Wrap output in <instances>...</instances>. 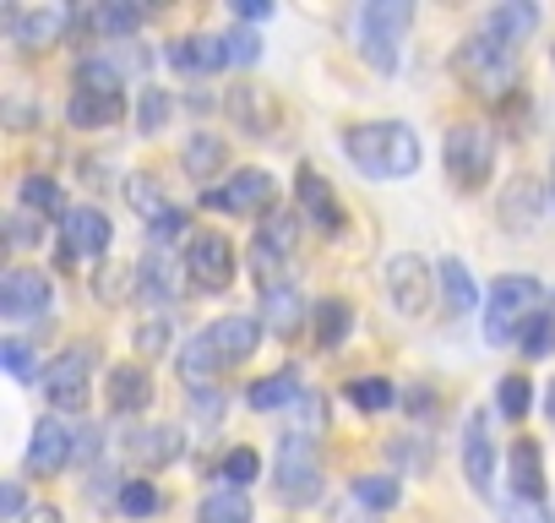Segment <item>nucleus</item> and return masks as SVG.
I'll return each mask as SVG.
<instances>
[{
	"mask_svg": "<svg viewBox=\"0 0 555 523\" xmlns=\"http://www.w3.org/2000/svg\"><path fill=\"white\" fill-rule=\"evenodd\" d=\"M354 501L371 507V512H392L403 501V485H398V474H360L354 480Z\"/></svg>",
	"mask_w": 555,
	"mask_h": 523,
	"instance_id": "nucleus-34",
	"label": "nucleus"
},
{
	"mask_svg": "<svg viewBox=\"0 0 555 523\" xmlns=\"http://www.w3.org/2000/svg\"><path fill=\"white\" fill-rule=\"evenodd\" d=\"M93 366H99V349H93V344H72L66 355H55V360L44 366V398H50L55 409H88Z\"/></svg>",
	"mask_w": 555,
	"mask_h": 523,
	"instance_id": "nucleus-8",
	"label": "nucleus"
},
{
	"mask_svg": "<svg viewBox=\"0 0 555 523\" xmlns=\"http://www.w3.org/2000/svg\"><path fill=\"white\" fill-rule=\"evenodd\" d=\"M349 328H354V317H349L344 301H322V306H317V344H322V349H338V344L349 339Z\"/></svg>",
	"mask_w": 555,
	"mask_h": 523,
	"instance_id": "nucleus-36",
	"label": "nucleus"
},
{
	"mask_svg": "<svg viewBox=\"0 0 555 523\" xmlns=\"http://www.w3.org/2000/svg\"><path fill=\"white\" fill-rule=\"evenodd\" d=\"M0 360H7L12 377H34V355H28L23 339H7V344H0Z\"/></svg>",
	"mask_w": 555,
	"mask_h": 523,
	"instance_id": "nucleus-47",
	"label": "nucleus"
},
{
	"mask_svg": "<svg viewBox=\"0 0 555 523\" xmlns=\"http://www.w3.org/2000/svg\"><path fill=\"white\" fill-rule=\"evenodd\" d=\"M0 507H7V523H23V490L17 485L0 490Z\"/></svg>",
	"mask_w": 555,
	"mask_h": 523,
	"instance_id": "nucleus-52",
	"label": "nucleus"
},
{
	"mask_svg": "<svg viewBox=\"0 0 555 523\" xmlns=\"http://www.w3.org/2000/svg\"><path fill=\"white\" fill-rule=\"evenodd\" d=\"M17 196H23L28 213H61V207H66V202H61V186H55L50 175H28ZM61 218H66V213H61Z\"/></svg>",
	"mask_w": 555,
	"mask_h": 523,
	"instance_id": "nucleus-38",
	"label": "nucleus"
},
{
	"mask_svg": "<svg viewBox=\"0 0 555 523\" xmlns=\"http://www.w3.org/2000/svg\"><path fill=\"white\" fill-rule=\"evenodd\" d=\"M550 186H555V180H550Z\"/></svg>",
	"mask_w": 555,
	"mask_h": 523,
	"instance_id": "nucleus-56",
	"label": "nucleus"
},
{
	"mask_svg": "<svg viewBox=\"0 0 555 523\" xmlns=\"http://www.w3.org/2000/svg\"><path fill=\"white\" fill-rule=\"evenodd\" d=\"M300 393H306V387H300L295 371H272V377H261V382L245 387V404H250L256 414H272V409H289Z\"/></svg>",
	"mask_w": 555,
	"mask_h": 523,
	"instance_id": "nucleus-27",
	"label": "nucleus"
},
{
	"mask_svg": "<svg viewBox=\"0 0 555 523\" xmlns=\"http://www.w3.org/2000/svg\"><path fill=\"white\" fill-rule=\"evenodd\" d=\"M50 301H55V290H50V279L34 273V268H12L7 279H0V317H12V322L44 317Z\"/></svg>",
	"mask_w": 555,
	"mask_h": 523,
	"instance_id": "nucleus-13",
	"label": "nucleus"
},
{
	"mask_svg": "<svg viewBox=\"0 0 555 523\" xmlns=\"http://www.w3.org/2000/svg\"><path fill=\"white\" fill-rule=\"evenodd\" d=\"M104 251H109V218L99 207H66V218H61V262L66 268L99 262Z\"/></svg>",
	"mask_w": 555,
	"mask_h": 523,
	"instance_id": "nucleus-10",
	"label": "nucleus"
},
{
	"mask_svg": "<svg viewBox=\"0 0 555 523\" xmlns=\"http://www.w3.org/2000/svg\"><path fill=\"white\" fill-rule=\"evenodd\" d=\"M501 518H506V523H550V512H544L539 501H522V496H517V501H506V507H501Z\"/></svg>",
	"mask_w": 555,
	"mask_h": 523,
	"instance_id": "nucleus-50",
	"label": "nucleus"
},
{
	"mask_svg": "<svg viewBox=\"0 0 555 523\" xmlns=\"http://www.w3.org/2000/svg\"><path fill=\"white\" fill-rule=\"evenodd\" d=\"M185 229H191V213H185V207H175V202H169V207H164V213L153 218V240H158V245L180 240Z\"/></svg>",
	"mask_w": 555,
	"mask_h": 523,
	"instance_id": "nucleus-45",
	"label": "nucleus"
},
{
	"mask_svg": "<svg viewBox=\"0 0 555 523\" xmlns=\"http://www.w3.org/2000/svg\"><path fill=\"white\" fill-rule=\"evenodd\" d=\"M512 490H517L522 501H539V496H544V452H539V442H528V436L512 442Z\"/></svg>",
	"mask_w": 555,
	"mask_h": 523,
	"instance_id": "nucleus-26",
	"label": "nucleus"
},
{
	"mask_svg": "<svg viewBox=\"0 0 555 523\" xmlns=\"http://www.w3.org/2000/svg\"><path fill=\"white\" fill-rule=\"evenodd\" d=\"M522 355H533V360H544V355H555V317L550 311H539L528 328H522Z\"/></svg>",
	"mask_w": 555,
	"mask_h": 523,
	"instance_id": "nucleus-42",
	"label": "nucleus"
},
{
	"mask_svg": "<svg viewBox=\"0 0 555 523\" xmlns=\"http://www.w3.org/2000/svg\"><path fill=\"white\" fill-rule=\"evenodd\" d=\"M77 88H88V93H120V88H126V77H120L104 55H88V61L77 66Z\"/></svg>",
	"mask_w": 555,
	"mask_h": 523,
	"instance_id": "nucleus-37",
	"label": "nucleus"
},
{
	"mask_svg": "<svg viewBox=\"0 0 555 523\" xmlns=\"http://www.w3.org/2000/svg\"><path fill=\"white\" fill-rule=\"evenodd\" d=\"M99 436H104V431H99V425H93V420H88V425H77V431H72V447H77V463H88V458H99V447H104V442H99Z\"/></svg>",
	"mask_w": 555,
	"mask_h": 523,
	"instance_id": "nucleus-49",
	"label": "nucleus"
},
{
	"mask_svg": "<svg viewBox=\"0 0 555 523\" xmlns=\"http://www.w3.org/2000/svg\"><path fill=\"white\" fill-rule=\"evenodd\" d=\"M115 507H120L126 518H153L164 501H158L153 480H126V485H120V496H115Z\"/></svg>",
	"mask_w": 555,
	"mask_h": 523,
	"instance_id": "nucleus-40",
	"label": "nucleus"
},
{
	"mask_svg": "<svg viewBox=\"0 0 555 523\" xmlns=\"http://www.w3.org/2000/svg\"><path fill=\"white\" fill-rule=\"evenodd\" d=\"M191 404H196L202 420H223V393H218V382H212V387H191Z\"/></svg>",
	"mask_w": 555,
	"mask_h": 523,
	"instance_id": "nucleus-48",
	"label": "nucleus"
},
{
	"mask_svg": "<svg viewBox=\"0 0 555 523\" xmlns=\"http://www.w3.org/2000/svg\"><path fill=\"white\" fill-rule=\"evenodd\" d=\"M550 420H555V382H550Z\"/></svg>",
	"mask_w": 555,
	"mask_h": 523,
	"instance_id": "nucleus-55",
	"label": "nucleus"
},
{
	"mask_svg": "<svg viewBox=\"0 0 555 523\" xmlns=\"http://www.w3.org/2000/svg\"><path fill=\"white\" fill-rule=\"evenodd\" d=\"M77 458V447H72V431L61 425V420H39V431H34V442H28V474H61L66 463Z\"/></svg>",
	"mask_w": 555,
	"mask_h": 523,
	"instance_id": "nucleus-18",
	"label": "nucleus"
},
{
	"mask_svg": "<svg viewBox=\"0 0 555 523\" xmlns=\"http://www.w3.org/2000/svg\"><path fill=\"white\" fill-rule=\"evenodd\" d=\"M306 322V301H300V290L295 284H278V290H261V328L267 333H295Z\"/></svg>",
	"mask_w": 555,
	"mask_h": 523,
	"instance_id": "nucleus-25",
	"label": "nucleus"
},
{
	"mask_svg": "<svg viewBox=\"0 0 555 523\" xmlns=\"http://www.w3.org/2000/svg\"><path fill=\"white\" fill-rule=\"evenodd\" d=\"M202 344H207L212 360L229 371V366H240V360H250V355L261 349V322H256V317H223V322H212V328L202 333Z\"/></svg>",
	"mask_w": 555,
	"mask_h": 523,
	"instance_id": "nucleus-14",
	"label": "nucleus"
},
{
	"mask_svg": "<svg viewBox=\"0 0 555 523\" xmlns=\"http://www.w3.org/2000/svg\"><path fill=\"white\" fill-rule=\"evenodd\" d=\"M7 28H12V39H17L23 50H50V44H61V39H66V28H72V12H66V7L7 12Z\"/></svg>",
	"mask_w": 555,
	"mask_h": 523,
	"instance_id": "nucleus-16",
	"label": "nucleus"
},
{
	"mask_svg": "<svg viewBox=\"0 0 555 523\" xmlns=\"http://www.w3.org/2000/svg\"><path fill=\"white\" fill-rule=\"evenodd\" d=\"M295 191H300V207H306V218H311L317 229L333 234V229L344 224V207L333 202V191H327V180H322L317 169H300V175H295Z\"/></svg>",
	"mask_w": 555,
	"mask_h": 523,
	"instance_id": "nucleus-23",
	"label": "nucleus"
},
{
	"mask_svg": "<svg viewBox=\"0 0 555 523\" xmlns=\"http://www.w3.org/2000/svg\"><path fill=\"white\" fill-rule=\"evenodd\" d=\"M153 404V377L142 366H115L109 371V409L115 414H142Z\"/></svg>",
	"mask_w": 555,
	"mask_h": 523,
	"instance_id": "nucleus-24",
	"label": "nucleus"
},
{
	"mask_svg": "<svg viewBox=\"0 0 555 523\" xmlns=\"http://www.w3.org/2000/svg\"><path fill=\"white\" fill-rule=\"evenodd\" d=\"M349 404L365 409V414H382V409H398L403 393L392 382H382V377H360V382H349Z\"/></svg>",
	"mask_w": 555,
	"mask_h": 523,
	"instance_id": "nucleus-35",
	"label": "nucleus"
},
{
	"mask_svg": "<svg viewBox=\"0 0 555 523\" xmlns=\"http://www.w3.org/2000/svg\"><path fill=\"white\" fill-rule=\"evenodd\" d=\"M539 311H544V290H539V279H528V273H506V279H495L490 295H485V339H490V344H517L522 328H528Z\"/></svg>",
	"mask_w": 555,
	"mask_h": 523,
	"instance_id": "nucleus-3",
	"label": "nucleus"
},
{
	"mask_svg": "<svg viewBox=\"0 0 555 523\" xmlns=\"http://www.w3.org/2000/svg\"><path fill=\"white\" fill-rule=\"evenodd\" d=\"M490 169H495V137H490V126H474V120L452 126L447 131V175L457 180V191H479L490 180Z\"/></svg>",
	"mask_w": 555,
	"mask_h": 523,
	"instance_id": "nucleus-7",
	"label": "nucleus"
},
{
	"mask_svg": "<svg viewBox=\"0 0 555 523\" xmlns=\"http://www.w3.org/2000/svg\"><path fill=\"white\" fill-rule=\"evenodd\" d=\"M463 474H468V485H474L479 496H485L490 480H495V447H490V425H485V414H474L468 431H463Z\"/></svg>",
	"mask_w": 555,
	"mask_h": 523,
	"instance_id": "nucleus-21",
	"label": "nucleus"
},
{
	"mask_svg": "<svg viewBox=\"0 0 555 523\" xmlns=\"http://www.w3.org/2000/svg\"><path fill=\"white\" fill-rule=\"evenodd\" d=\"M137 339H142V349H147V355H164V344H169V328H164V322H147Z\"/></svg>",
	"mask_w": 555,
	"mask_h": 523,
	"instance_id": "nucleus-51",
	"label": "nucleus"
},
{
	"mask_svg": "<svg viewBox=\"0 0 555 523\" xmlns=\"http://www.w3.org/2000/svg\"><path fill=\"white\" fill-rule=\"evenodd\" d=\"M223 480H229L234 490H245L250 480H261V458H256L250 447H234V452L223 458Z\"/></svg>",
	"mask_w": 555,
	"mask_h": 523,
	"instance_id": "nucleus-44",
	"label": "nucleus"
},
{
	"mask_svg": "<svg viewBox=\"0 0 555 523\" xmlns=\"http://www.w3.org/2000/svg\"><path fill=\"white\" fill-rule=\"evenodd\" d=\"M272 175L267 169H234L223 186H207L202 191V207H212V213H261L267 202H272Z\"/></svg>",
	"mask_w": 555,
	"mask_h": 523,
	"instance_id": "nucleus-12",
	"label": "nucleus"
},
{
	"mask_svg": "<svg viewBox=\"0 0 555 523\" xmlns=\"http://www.w3.org/2000/svg\"><path fill=\"white\" fill-rule=\"evenodd\" d=\"M126 458L142 463V469H164V463L180 458V431L175 425H142V431L126 436Z\"/></svg>",
	"mask_w": 555,
	"mask_h": 523,
	"instance_id": "nucleus-20",
	"label": "nucleus"
},
{
	"mask_svg": "<svg viewBox=\"0 0 555 523\" xmlns=\"http://www.w3.org/2000/svg\"><path fill=\"white\" fill-rule=\"evenodd\" d=\"M501 218H506V229H533V218H539V186L533 180H512L506 196H501Z\"/></svg>",
	"mask_w": 555,
	"mask_h": 523,
	"instance_id": "nucleus-32",
	"label": "nucleus"
},
{
	"mask_svg": "<svg viewBox=\"0 0 555 523\" xmlns=\"http://www.w3.org/2000/svg\"><path fill=\"white\" fill-rule=\"evenodd\" d=\"M229 120L245 131V137H272V126H278V104L261 93V88H250V82H240V88H229Z\"/></svg>",
	"mask_w": 555,
	"mask_h": 523,
	"instance_id": "nucleus-19",
	"label": "nucleus"
},
{
	"mask_svg": "<svg viewBox=\"0 0 555 523\" xmlns=\"http://www.w3.org/2000/svg\"><path fill=\"white\" fill-rule=\"evenodd\" d=\"M169 110H175V99H169L164 88H147V93H142V110H137V126H142V131L153 137V131H164Z\"/></svg>",
	"mask_w": 555,
	"mask_h": 523,
	"instance_id": "nucleus-43",
	"label": "nucleus"
},
{
	"mask_svg": "<svg viewBox=\"0 0 555 523\" xmlns=\"http://www.w3.org/2000/svg\"><path fill=\"white\" fill-rule=\"evenodd\" d=\"M196 523H250V496L234 490V485H218V490L202 496Z\"/></svg>",
	"mask_w": 555,
	"mask_h": 523,
	"instance_id": "nucleus-30",
	"label": "nucleus"
},
{
	"mask_svg": "<svg viewBox=\"0 0 555 523\" xmlns=\"http://www.w3.org/2000/svg\"><path fill=\"white\" fill-rule=\"evenodd\" d=\"M409 0H371L360 12V50L376 72H398V44H403V28H409Z\"/></svg>",
	"mask_w": 555,
	"mask_h": 523,
	"instance_id": "nucleus-6",
	"label": "nucleus"
},
{
	"mask_svg": "<svg viewBox=\"0 0 555 523\" xmlns=\"http://www.w3.org/2000/svg\"><path fill=\"white\" fill-rule=\"evenodd\" d=\"M344 153L360 175L371 180H409L425 158L420 137L403 126V120H360L344 131Z\"/></svg>",
	"mask_w": 555,
	"mask_h": 523,
	"instance_id": "nucleus-1",
	"label": "nucleus"
},
{
	"mask_svg": "<svg viewBox=\"0 0 555 523\" xmlns=\"http://www.w3.org/2000/svg\"><path fill=\"white\" fill-rule=\"evenodd\" d=\"M234 12H240L245 23H256V17L267 23V17H272V0H240V7H234Z\"/></svg>",
	"mask_w": 555,
	"mask_h": 523,
	"instance_id": "nucleus-53",
	"label": "nucleus"
},
{
	"mask_svg": "<svg viewBox=\"0 0 555 523\" xmlns=\"http://www.w3.org/2000/svg\"><path fill=\"white\" fill-rule=\"evenodd\" d=\"M223 164H229V148L218 142V131H196V137L185 142V175H191V180L207 186Z\"/></svg>",
	"mask_w": 555,
	"mask_h": 523,
	"instance_id": "nucleus-29",
	"label": "nucleus"
},
{
	"mask_svg": "<svg viewBox=\"0 0 555 523\" xmlns=\"http://www.w3.org/2000/svg\"><path fill=\"white\" fill-rule=\"evenodd\" d=\"M142 7H93L88 12V28L93 34H104V39H131L137 28H142Z\"/></svg>",
	"mask_w": 555,
	"mask_h": 523,
	"instance_id": "nucleus-33",
	"label": "nucleus"
},
{
	"mask_svg": "<svg viewBox=\"0 0 555 523\" xmlns=\"http://www.w3.org/2000/svg\"><path fill=\"white\" fill-rule=\"evenodd\" d=\"M164 55H169V66H175V72H191V77H207V72L234 66V61H229V39H223V34H185V39H175Z\"/></svg>",
	"mask_w": 555,
	"mask_h": 523,
	"instance_id": "nucleus-15",
	"label": "nucleus"
},
{
	"mask_svg": "<svg viewBox=\"0 0 555 523\" xmlns=\"http://www.w3.org/2000/svg\"><path fill=\"white\" fill-rule=\"evenodd\" d=\"M137 279H142V295L158 301V306H175L191 284L185 273V256H169V251H153L147 262H137Z\"/></svg>",
	"mask_w": 555,
	"mask_h": 523,
	"instance_id": "nucleus-17",
	"label": "nucleus"
},
{
	"mask_svg": "<svg viewBox=\"0 0 555 523\" xmlns=\"http://www.w3.org/2000/svg\"><path fill=\"white\" fill-rule=\"evenodd\" d=\"M452 72H457V82H463L468 93H479V99H490V104H506V99L517 93V82H522V55H517L506 39H495L490 28H479V34H468V39L457 44Z\"/></svg>",
	"mask_w": 555,
	"mask_h": 523,
	"instance_id": "nucleus-2",
	"label": "nucleus"
},
{
	"mask_svg": "<svg viewBox=\"0 0 555 523\" xmlns=\"http://www.w3.org/2000/svg\"><path fill=\"white\" fill-rule=\"evenodd\" d=\"M126 202H131V207H137L147 224H153V218L169 207V202H164V186H158L153 175H131V180H126Z\"/></svg>",
	"mask_w": 555,
	"mask_h": 523,
	"instance_id": "nucleus-39",
	"label": "nucleus"
},
{
	"mask_svg": "<svg viewBox=\"0 0 555 523\" xmlns=\"http://www.w3.org/2000/svg\"><path fill=\"white\" fill-rule=\"evenodd\" d=\"M120 115H126V93H88V88H77V93H72V104H66V120H72L77 131L115 126Z\"/></svg>",
	"mask_w": 555,
	"mask_h": 523,
	"instance_id": "nucleus-22",
	"label": "nucleus"
},
{
	"mask_svg": "<svg viewBox=\"0 0 555 523\" xmlns=\"http://www.w3.org/2000/svg\"><path fill=\"white\" fill-rule=\"evenodd\" d=\"M185 273H191V290H207V295H223L234 284V245L223 234H191L185 245Z\"/></svg>",
	"mask_w": 555,
	"mask_h": 523,
	"instance_id": "nucleus-9",
	"label": "nucleus"
},
{
	"mask_svg": "<svg viewBox=\"0 0 555 523\" xmlns=\"http://www.w3.org/2000/svg\"><path fill=\"white\" fill-rule=\"evenodd\" d=\"M223 39H229V61H234V66H250V61L261 55V39H256L250 28H234V34H223Z\"/></svg>",
	"mask_w": 555,
	"mask_h": 523,
	"instance_id": "nucleus-46",
	"label": "nucleus"
},
{
	"mask_svg": "<svg viewBox=\"0 0 555 523\" xmlns=\"http://www.w3.org/2000/svg\"><path fill=\"white\" fill-rule=\"evenodd\" d=\"M295 245H300V218L284 213V207H272V213L261 218L256 240H250V273H256L261 290H278V284H284Z\"/></svg>",
	"mask_w": 555,
	"mask_h": 523,
	"instance_id": "nucleus-5",
	"label": "nucleus"
},
{
	"mask_svg": "<svg viewBox=\"0 0 555 523\" xmlns=\"http://www.w3.org/2000/svg\"><path fill=\"white\" fill-rule=\"evenodd\" d=\"M272 490L284 507H311L322 496V452L311 431H289L278 442V463H272Z\"/></svg>",
	"mask_w": 555,
	"mask_h": 523,
	"instance_id": "nucleus-4",
	"label": "nucleus"
},
{
	"mask_svg": "<svg viewBox=\"0 0 555 523\" xmlns=\"http://www.w3.org/2000/svg\"><path fill=\"white\" fill-rule=\"evenodd\" d=\"M430 290H436V279H430V262L425 256H414V251L387 256V295H392V306L403 317H425Z\"/></svg>",
	"mask_w": 555,
	"mask_h": 523,
	"instance_id": "nucleus-11",
	"label": "nucleus"
},
{
	"mask_svg": "<svg viewBox=\"0 0 555 523\" xmlns=\"http://www.w3.org/2000/svg\"><path fill=\"white\" fill-rule=\"evenodd\" d=\"M23 523H61V507H34Z\"/></svg>",
	"mask_w": 555,
	"mask_h": 523,
	"instance_id": "nucleus-54",
	"label": "nucleus"
},
{
	"mask_svg": "<svg viewBox=\"0 0 555 523\" xmlns=\"http://www.w3.org/2000/svg\"><path fill=\"white\" fill-rule=\"evenodd\" d=\"M436 279H441V290H447V306L463 317V311H479V290H474V279H468V268L457 256H447L441 268H436Z\"/></svg>",
	"mask_w": 555,
	"mask_h": 523,
	"instance_id": "nucleus-31",
	"label": "nucleus"
},
{
	"mask_svg": "<svg viewBox=\"0 0 555 523\" xmlns=\"http://www.w3.org/2000/svg\"><path fill=\"white\" fill-rule=\"evenodd\" d=\"M479 28H490L495 39H506V44L517 50V44H522V39L539 28V7H528V0H506V7H495Z\"/></svg>",
	"mask_w": 555,
	"mask_h": 523,
	"instance_id": "nucleus-28",
	"label": "nucleus"
},
{
	"mask_svg": "<svg viewBox=\"0 0 555 523\" xmlns=\"http://www.w3.org/2000/svg\"><path fill=\"white\" fill-rule=\"evenodd\" d=\"M495 409H501L506 420H522V414L533 409V382H528V377H501V398H495Z\"/></svg>",
	"mask_w": 555,
	"mask_h": 523,
	"instance_id": "nucleus-41",
	"label": "nucleus"
}]
</instances>
